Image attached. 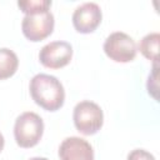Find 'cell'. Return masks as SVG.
<instances>
[{"instance_id":"cell-9","label":"cell","mask_w":160,"mask_h":160,"mask_svg":"<svg viewBox=\"0 0 160 160\" xmlns=\"http://www.w3.org/2000/svg\"><path fill=\"white\" fill-rule=\"evenodd\" d=\"M19 66V59L16 54L8 49L1 48L0 49V80H5L11 78Z\"/></svg>"},{"instance_id":"cell-13","label":"cell","mask_w":160,"mask_h":160,"mask_svg":"<svg viewBox=\"0 0 160 160\" xmlns=\"http://www.w3.org/2000/svg\"><path fill=\"white\" fill-rule=\"evenodd\" d=\"M128 160H156L152 154L144 149H135L129 152Z\"/></svg>"},{"instance_id":"cell-6","label":"cell","mask_w":160,"mask_h":160,"mask_svg":"<svg viewBox=\"0 0 160 160\" xmlns=\"http://www.w3.org/2000/svg\"><path fill=\"white\" fill-rule=\"evenodd\" d=\"M72 58V46L66 41H51L41 48L39 52L40 62L49 69L66 66Z\"/></svg>"},{"instance_id":"cell-8","label":"cell","mask_w":160,"mask_h":160,"mask_svg":"<svg viewBox=\"0 0 160 160\" xmlns=\"http://www.w3.org/2000/svg\"><path fill=\"white\" fill-rule=\"evenodd\" d=\"M60 160H94L92 146L81 138L70 136L59 146Z\"/></svg>"},{"instance_id":"cell-5","label":"cell","mask_w":160,"mask_h":160,"mask_svg":"<svg viewBox=\"0 0 160 160\" xmlns=\"http://www.w3.org/2000/svg\"><path fill=\"white\" fill-rule=\"evenodd\" d=\"M54 15L49 11L28 14L21 22V30L24 36L30 41H41L46 39L54 30Z\"/></svg>"},{"instance_id":"cell-10","label":"cell","mask_w":160,"mask_h":160,"mask_svg":"<svg viewBox=\"0 0 160 160\" xmlns=\"http://www.w3.org/2000/svg\"><path fill=\"white\" fill-rule=\"evenodd\" d=\"M159 42H160V34L159 32H150L140 40L139 50L146 59L151 60L152 62H158Z\"/></svg>"},{"instance_id":"cell-12","label":"cell","mask_w":160,"mask_h":160,"mask_svg":"<svg viewBox=\"0 0 160 160\" xmlns=\"http://www.w3.org/2000/svg\"><path fill=\"white\" fill-rule=\"evenodd\" d=\"M156 81H158V62H154L152 72L149 75V79H148V91L155 100H158V94H156L158 92V85H156Z\"/></svg>"},{"instance_id":"cell-15","label":"cell","mask_w":160,"mask_h":160,"mask_svg":"<svg viewBox=\"0 0 160 160\" xmlns=\"http://www.w3.org/2000/svg\"><path fill=\"white\" fill-rule=\"evenodd\" d=\"M29 160H49V159H46V158H31Z\"/></svg>"},{"instance_id":"cell-7","label":"cell","mask_w":160,"mask_h":160,"mask_svg":"<svg viewBox=\"0 0 160 160\" xmlns=\"http://www.w3.org/2000/svg\"><path fill=\"white\" fill-rule=\"evenodd\" d=\"M101 9L95 2H84L72 14V25L81 34L92 32L101 22Z\"/></svg>"},{"instance_id":"cell-11","label":"cell","mask_w":160,"mask_h":160,"mask_svg":"<svg viewBox=\"0 0 160 160\" xmlns=\"http://www.w3.org/2000/svg\"><path fill=\"white\" fill-rule=\"evenodd\" d=\"M18 6L21 9L25 15L28 14H36L42 11H49L51 6L50 0H26V1H18Z\"/></svg>"},{"instance_id":"cell-14","label":"cell","mask_w":160,"mask_h":160,"mask_svg":"<svg viewBox=\"0 0 160 160\" xmlns=\"http://www.w3.org/2000/svg\"><path fill=\"white\" fill-rule=\"evenodd\" d=\"M4 144H5V140H4V136H2V134L0 132V151L4 149Z\"/></svg>"},{"instance_id":"cell-1","label":"cell","mask_w":160,"mask_h":160,"mask_svg":"<svg viewBox=\"0 0 160 160\" xmlns=\"http://www.w3.org/2000/svg\"><path fill=\"white\" fill-rule=\"evenodd\" d=\"M32 100L48 111H56L64 105L65 90L58 78L49 74H36L30 80Z\"/></svg>"},{"instance_id":"cell-2","label":"cell","mask_w":160,"mask_h":160,"mask_svg":"<svg viewBox=\"0 0 160 160\" xmlns=\"http://www.w3.org/2000/svg\"><path fill=\"white\" fill-rule=\"evenodd\" d=\"M42 132H44L42 119L32 111L22 112L15 120L14 138L20 148L29 149L35 146L40 141Z\"/></svg>"},{"instance_id":"cell-4","label":"cell","mask_w":160,"mask_h":160,"mask_svg":"<svg viewBox=\"0 0 160 160\" xmlns=\"http://www.w3.org/2000/svg\"><path fill=\"white\" fill-rule=\"evenodd\" d=\"M104 51L108 58L116 62H129L135 59L138 49L130 35L122 31H115L105 39Z\"/></svg>"},{"instance_id":"cell-3","label":"cell","mask_w":160,"mask_h":160,"mask_svg":"<svg viewBox=\"0 0 160 160\" xmlns=\"http://www.w3.org/2000/svg\"><path fill=\"white\" fill-rule=\"evenodd\" d=\"M72 120L79 132L84 135H94L102 126L104 114L98 104L84 100L75 105Z\"/></svg>"}]
</instances>
